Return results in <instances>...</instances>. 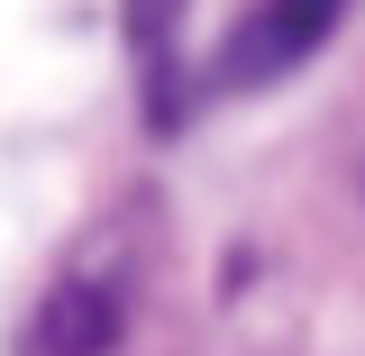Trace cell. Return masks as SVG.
I'll return each mask as SVG.
<instances>
[{
    "instance_id": "6da1fadb",
    "label": "cell",
    "mask_w": 365,
    "mask_h": 356,
    "mask_svg": "<svg viewBox=\"0 0 365 356\" xmlns=\"http://www.w3.org/2000/svg\"><path fill=\"white\" fill-rule=\"evenodd\" d=\"M338 19H347V0H247L201 83L210 91H265L283 73H302L319 46L338 37Z\"/></svg>"
},
{
    "instance_id": "7a4b0ae2",
    "label": "cell",
    "mask_w": 365,
    "mask_h": 356,
    "mask_svg": "<svg viewBox=\"0 0 365 356\" xmlns=\"http://www.w3.org/2000/svg\"><path fill=\"white\" fill-rule=\"evenodd\" d=\"M182 9L192 0H119V28L137 55V91H146V119L182 128Z\"/></svg>"
},
{
    "instance_id": "3957f363",
    "label": "cell",
    "mask_w": 365,
    "mask_h": 356,
    "mask_svg": "<svg viewBox=\"0 0 365 356\" xmlns=\"http://www.w3.org/2000/svg\"><path fill=\"white\" fill-rule=\"evenodd\" d=\"M119 347V302L101 283H55L37 311V356H110Z\"/></svg>"
}]
</instances>
